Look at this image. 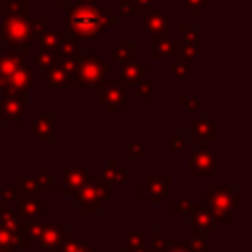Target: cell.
<instances>
[{
  "instance_id": "6da1fadb",
  "label": "cell",
  "mask_w": 252,
  "mask_h": 252,
  "mask_svg": "<svg viewBox=\"0 0 252 252\" xmlns=\"http://www.w3.org/2000/svg\"><path fill=\"white\" fill-rule=\"evenodd\" d=\"M118 24L114 14L100 10L98 6H85L77 4L67 14V30L79 41H93L96 39L108 26Z\"/></svg>"
},
{
  "instance_id": "7a4b0ae2",
  "label": "cell",
  "mask_w": 252,
  "mask_h": 252,
  "mask_svg": "<svg viewBox=\"0 0 252 252\" xmlns=\"http://www.w3.org/2000/svg\"><path fill=\"white\" fill-rule=\"evenodd\" d=\"M108 199V189L106 185L98 179V177H91L85 181V185L75 193V201L77 205L83 209V213L87 215H93V213H98L100 205L106 203Z\"/></svg>"
},
{
  "instance_id": "3957f363",
  "label": "cell",
  "mask_w": 252,
  "mask_h": 252,
  "mask_svg": "<svg viewBox=\"0 0 252 252\" xmlns=\"http://www.w3.org/2000/svg\"><path fill=\"white\" fill-rule=\"evenodd\" d=\"M104 77L106 65L98 59V55H81L75 73V87H98Z\"/></svg>"
},
{
  "instance_id": "277c9868",
  "label": "cell",
  "mask_w": 252,
  "mask_h": 252,
  "mask_svg": "<svg viewBox=\"0 0 252 252\" xmlns=\"http://www.w3.org/2000/svg\"><path fill=\"white\" fill-rule=\"evenodd\" d=\"M207 201H209V211L213 219L230 222L234 219V193L226 187H217L211 185L207 191Z\"/></svg>"
},
{
  "instance_id": "5b68a950",
  "label": "cell",
  "mask_w": 252,
  "mask_h": 252,
  "mask_svg": "<svg viewBox=\"0 0 252 252\" xmlns=\"http://www.w3.org/2000/svg\"><path fill=\"white\" fill-rule=\"evenodd\" d=\"M0 37H4L12 47H28L30 39L33 37L30 18L28 16L4 18V24L0 28Z\"/></svg>"
},
{
  "instance_id": "8992f818",
  "label": "cell",
  "mask_w": 252,
  "mask_h": 252,
  "mask_svg": "<svg viewBox=\"0 0 252 252\" xmlns=\"http://www.w3.org/2000/svg\"><path fill=\"white\" fill-rule=\"evenodd\" d=\"M128 91H126V83L116 77V79H108L100 83V102L108 108L110 114H116L118 108L126 102Z\"/></svg>"
},
{
  "instance_id": "52a82bcc",
  "label": "cell",
  "mask_w": 252,
  "mask_h": 252,
  "mask_svg": "<svg viewBox=\"0 0 252 252\" xmlns=\"http://www.w3.org/2000/svg\"><path fill=\"white\" fill-rule=\"evenodd\" d=\"M69 238H73V234L69 230H65V226L61 222H47V224H43L37 240H39V246L43 252H55Z\"/></svg>"
},
{
  "instance_id": "ba28073f",
  "label": "cell",
  "mask_w": 252,
  "mask_h": 252,
  "mask_svg": "<svg viewBox=\"0 0 252 252\" xmlns=\"http://www.w3.org/2000/svg\"><path fill=\"white\" fill-rule=\"evenodd\" d=\"M33 83H35V73H32L24 65V67H20L18 71H14L6 79L2 91H4V94H26L33 87Z\"/></svg>"
},
{
  "instance_id": "9c48e42d",
  "label": "cell",
  "mask_w": 252,
  "mask_h": 252,
  "mask_svg": "<svg viewBox=\"0 0 252 252\" xmlns=\"http://www.w3.org/2000/svg\"><path fill=\"white\" fill-rule=\"evenodd\" d=\"M26 55H28V47H12L8 53L0 55V89L14 71L26 65Z\"/></svg>"
},
{
  "instance_id": "30bf717a",
  "label": "cell",
  "mask_w": 252,
  "mask_h": 252,
  "mask_svg": "<svg viewBox=\"0 0 252 252\" xmlns=\"http://www.w3.org/2000/svg\"><path fill=\"white\" fill-rule=\"evenodd\" d=\"M191 175L195 177H213L215 175V156L207 152V148H197L191 152Z\"/></svg>"
},
{
  "instance_id": "8fae6325",
  "label": "cell",
  "mask_w": 252,
  "mask_h": 252,
  "mask_svg": "<svg viewBox=\"0 0 252 252\" xmlns=\"http://www.w3.org/2000/svg\"><path fill=\"white\" fill-rule=\"evenodd\" d=\"M189 215H191V234L207 240V232L215 224V219H213L211 211L205 209V207H201V205H193L191 211H189Z\"/></svg>"
},
{
  "instance_id": "7c38bea8",
  "label": "cell",
  "mask_w": 252,
  "mask_h": 252,
  "mask_svg": "<svg viewBox=\"0 0 252 252\" xmlns=\"http://www.w3.org/2000/svg\"><path fill=\"white\" fill-rule=\"evenodd\" d=\"M26 106H28V96H26V94H4L0 120H2L4 124H10V122L18 120V118L24 114Z\"/></svg>"
},
{
  "instance_id": "4fadbf2b",
  "label": "cell",
  "mask_w": 252,
  "mask_h": 252,
  "mask_svg": "<svg viewBox=\"0 0 252 252\" xmlns=\"http://www.w3.org/2000/svg\"><path fill=\"white\" fill-rule=\"evenodd\" d=\"M20 187L28 193V195H43L47 191V187L51 185V175L45 171V169H37L33 175L30 177H20L18 179Z\"/></svg>"
},
{
  "instance_id": "5bb4252c",
  "label": "cell",
  "mask_w": 252,
  "mask_h": 252,
  "mask_svg": "<svg viewBox=\"0 0 252 252\" xmlns=\"http://www.w3.org/2000/svg\"><path fill=\"white\" fill-rule=\"evenodd\" d=\"M28 130L39 140V142H51L55 138V122H53V114L41 112L35 116L33 122H30Z\"/></svg>"
},
{
  "instance_id": "9a60e30c",
  "label": "cell",
  "mask_w": 252,
  "mask_h": 252,
  "mask_svg": "<svg viewBox=\"0 0 252 252\" xmlns=\"http://www.w3.org/2000/svg\"><path fill=\"white\" fill-rule=\"evenodd\" d=\"M98 179H100L104 185H116V187H122V185H126L128 175H126V169H124L122 165H118V159H110L108 165L100 169Z\"/></svg>"
},
{
  "instance_id": "2e32d148",
  "label": "cell",
  "mask_w": 252,
  "mask_h": 252,
  "mask_svg": "<svg viewBox=\"0 0 252 252\" xmlns=\"http://www.w3.org/2000/svg\"><path fill=\"white\" fill-rule=\"evenodd\" d=\"M215 138H217V126H215L209 118H205V116H203V118H197L195 124L191 126V136H189V140L207 146V142H211V140H215Z\"/></svg>"
},
{
  "instance_id": "e0dca14e",
  "label": "cell",
  "mask_w": 252,
  "mask_h": 252,
  "mask_svg": "<svg viewBox=\"0 0 252 252\" xmlns=\"http://www.w3.org/2000/svg\"><path fill=\"white\" fill-rule=\"evenodd\" d=\"M167 26H169V18L161 12V10H148L146 14V22H144V28L148 33L152 35H163L167 32Z\"/></svg>"
},
{
  "instance_id": "ac0fdd59",
  "label": "cell",
  "mask_w": 252,
  "mask_h": 252,
  "mask_svg": "<svg viewBox=\"0 0 252 252\" xmlns=\"http://www.w3.org/2000/svg\"><path fill=\"white\" fill-rule=\"evenodd\" d=\"M171 187V177L169 175H158V177H148L146 179V191L152 195L154 203H161V199L169 193Z\"/></svg>"
},
{
  "instance_id": "d6986e66",
  "label": "cell",
  "mask_w": 252,
  "mask_h": 252,
  "mask_svg": "<svg viewBox=\"0 0 252 252\" xmlns=\"http://www.w3.org/2000/svg\"><path fill=\"white\" fill-rule=\"evenodd\" d=\"M89 179V171L87 169H83V167H69V169H65V187H63V191L67 193V195H75L83 185H85V181Z\"/></svg>"
},
{
  "instance_id": "ffe728a7",
  "label": "cell",
  "mask_w": 252,
  "mask_h": 252,
  "mask_svg": "<svg viewBox=\"0 0 252 252\" xmlns=\"http://www.w3.org/2000/svg\"><path fill=\"white\" fill-rule=\"evenodd\" d=\"M18 203H20V217H22L26 222H33V220L39 217V213L43 211L41 203H39L33 195H22Z\"/></svg>"
},
{
  "instance_id": "44dd1931",
  "label": "cell",
  "mask_w": 252,
  "mask_h": 252,
  "mask_svg": "<svg viewBox=\"0 0 252 252\" xmlns=\"http://www.w3.org/2000/svg\"><path fill=\"white\" fill-rule=\"evenodd\" d=\"M81 51H79V41L69 33L65 32L63 35H59V43H57V49H55V57H79Z\"/></svg>"
},
{
  "instance_id": "7402d4cb",
  "label": "cell",
  "mask_w": 252,
  "mask_h": 252,
  "mask_svg": "<svg viewBox=\"0 0 252 252\" xmlns=\"http://www.w3.org/2000/svg\"><path fill=\"white\" fill-rule=\"evenodd\" d=\"M45 85L51 87V89H61V87H73L71 83V77L57 65L53 63L49 69H47V79H45Z\"/></svg>"
},
{
  "instance_id": "603a6c76",
  "label": "cell",
  "mask_w": 252,
  "mask_h": 252,
  "mask_svg": "<svg viewBox=\"0 0 252 252\" xmlns=\"http://www.w3.org/2000/svg\"><path fill=\"white\" fill-rule=\"evenodd\" d=\"M134 53H136V43L134 41H124V43H118L110 53H108V57H110V61H118L120 65H124V63H130L132 59H134Z\"/></svg>"
},
{
  "instance_id": "cb8c5ba5",
  "label": "cell",
  "mask_w": 252,
  "mask_h": 252,
  "mask_svg": "<svg viewBox=\"0 0 252 252\" xmlns=\"http://www.w3.org/2000/svg\"><path fill=\"white\" fill-rule=\"evenodd\" d=\"M26 246H28V238H22V236H18V234H14V232H10V230L0 226V248L18 252V250H22Z\"/></svg>"
},
{
  "instance_id": "d4e9b609",
  "label": "cell",
  "mask_w": 252,
  "mask_h": 252,
  "mask_svg": "<svg viewBox=\"0 0 252 252\" xmlns=\"http://www.w3.org/2000/svg\"><path fill=\"white\" fill-rule=\"evenodd\" d=\"M144 65L142 63H134V61H130V63H124V65H120V79L124 81V83H140V81H144Z\"/></svg>"
},
{
  "instance_id": "484cf974",
  "label": "cell",
  "mask_w": 252,
  "mask_h": 252,
  "mask_svg": "<svg viewBox=\"0 0 252 252\" xmlns=\"http://www.w3.org/2000/svg\"><path fill=\"white\" fill-rule=\"evenodd\" d=\"M177 43L173 39H169L167 35H156L154 39V59H165L169 55H173Z\"/></svg>"
},
{
  "instance_id": "4316f807",
  "label": "cell",
  "mask_w": 252,
  "mask_h": 252,
  "mask_svg": "<svg viewBox=\"0 0 252 252\" xmlns=\"http://www.w3.org/2000/svg\"><path fill=\"white\" fill-rule=\"evenodd\" d=\"M0 8H2L4 18L26 16L28 14V0H0Z\"/></svg>"
},
{
  "instance_id": "83f0119b",
  "label": "cell",
  "mask_w": 252,
  "mask_h": 252,
  "mask_svg": "<svg viewBox=\"0 0 252 252\" xmlns=\"http://www.w3.org/2000/svg\"><path fill=\"white\" fill-rule=\"evenodd\" d=\"M59 35H61V33H57L53 28H47L45 32H41V33L37 35V41H39L41 51H53V53H55L57 43H59Z\"/></svg>"
},
{
  "instance_id": "f1b7e54d",
  "label": "cell",
  "mask_w": 252,
  "mask_h": 252,
  "mask_svg": "<svg viewBox=\"0 0 252 252\" xmlns=\"http://www.w3.org/2000/svg\"><path fill=\"white\" fill-rule=\"evenodd\" d=\"M55 252H96L87 240H75V238H69L65 240Z\"/></svg>"
},
{
  "instance_id": "f546056e",
  "label": "cell",
  "mask_w": 252,
  "mask_h": 252,
  "mask_svg": "<svg viewBox=\"0 0 252 252\" xmlns=\"http://www.w3.org/2000/svg\"><path fill=\"white\" fill-rule=\"evenodd\" d=\"M126 246L130 252H144L146 250V236L142 230H130L126 234Z\"/></svg>"
},
{
  "instance_id": "4dcf8cb0",
  "label": "cell",
  "mask_w": 252,
  "mask_h": 252,
  "mask_svg": "<svg viewBox=\"0 0 252 252\" xmlns=\"http://www.w3.org/2000/svg\"><path fill=\"white\" fill-rule=\"evenodd\" d=\"M175 51L181 55V61H195L197 57H199V51H197V47L195 45H189V43H177V47H175Z\"/></svg>"
},
{
  "instance_id": "1f68e13d",
  "label": "cell",
  "mask_w": 252,
  "mask_h": 252,
  "mask_svg": "<svg viewBox=\"0 0 252 252\" xmlns=\"http://www.w3.org/2000/svg\"><path fill=\"white\" fill-rule=\"evenodd\" d=\"M152 236H154V248L152 250H144V252H167V248L171 246V242L165 240L163 232L161 230H154Z\"/></svg>"
},
{
  "instance_id": "d6a6232c",
  "label": "cell",
  "mask_w": 252,
  "mask_h": 252,
  "mask_svg": "<svg viewBox=\"0 0 252 252\" xmlns=\"http://www.w3.org/2000/svg\"><path fill=\"white\" fill-rule=\"evenodd\" d=\"M0 197H2V201H4L6 205H10V203L20 201L22 193H20V189H16V185H6V187L0 189Z\"/></svg>"
},
{
  "instance_id": "836d02e7",
  "label": "cell",
  "mask_w": 252,
  "mask_h": 252,
  "mask_svg": "<svg viewBox=\"0 0 252 252\" xmlns=\"http://www.w3.org/2000/svg\"><path fill=\"white\" fill-rule=\"evenodd\" d=\"M126 158H128V159L144 158V144H142V142H136V140L126 142Z\"/></svg>"
},
{
  "instance_id": "e575fe53",
  "label": "cell",
  "mask_w": 252,
  "mask_h": 252,
  "mask_svg": "<svg viewBox=\"0 0 252 252\" xmlns=\"http://www.w3.org/2000/svg\"><path fill=\"white\" fill-rule=\"evenodd\" d=\"M35 63H37V69H49L53 63H55V53L53 51H41L35 55Z\"/></svg>"
},
{
  "instance_id": "d590c367",
  "label": "cell",
  "mask_w": 252,
  "mask_h": 252,
  "mask_svg": "<svg viewBox=\"0 0 252 252\" xmlns=\"http://www.w3.org/2000/svg\"><path fill=\"white\" fill-rule=\"evenodd\" d=\"M179 33H181L183 43H189V45H195V43H197V39H199V30H197V28L181 26V28H179Z\"/></svg>"
},
{
  "instance_id": "8d00e7d4",
  "label": "cell",
  "mask_w": 252,
  "mask_h": 252,
  "mask_svg": "<svg viewBox=\"0 0 252 252\" xmlns=\"http://www.w3.org/2000/svg\"><path fill=\"white\" fill-rule=\"evenodd\" d=\"M189 63H185V61H171V77H175V79H185V77H189Z\"/></svg>"
},
{
  "instance_id": "74e56055",
  "label": "cell",
  "mask_w": 252,
  "mask_h": 252,
  "mask_svg": "<svg viewBox=\"0 0 252 252\" xmlns=\"http://www.w3.org/2000/svg\"><path fill=\"white\" fill-rule=\"evenodd\" d=\"M118 14L138 16V2L136 0H118Z\"/></svg>"
},
{
  "instance_id": "f35d334b",
  "label": "cell",
  "mask_w": 252,
  "mask_h": 252,
  "mask_svg": "<svg viewBox=\"0 0 252 252\" xmlns=\"http://www.w3.org/2000/svg\"><path fill=\"white\" fill-rule=\"evenodd\" d=\"M191 207H193V203L189 201V197L181 195L175 203H171L169 211H171V213H189V211H191Z\"/></svg>"
},
{
  "instance_id": "ab89813d",
  "label": "cell",
  "mask_w": 252,
  "mask_h": 252,
  "mask_svg": "<svg viewBox=\"0 0 252 252\" xmlns=\"http://www.w3.org/2000/svg\"><path fill=\"white\" fill-rule=\"evenodd\" d=\"M185 246L191 250V252H207V240L205 238H199V236H193L189 240H185Z\"/></svg>"
},
{
  "instance_id": "60d3db41",
  "label": "cell",
  "mask_w": 252,
  "mask_h": 252,
  "mask_svg": "<svg viewBox=\"0 0 252 252\" xmlns=\"http://www.w3.org/2000/svg\"><path fill=\"white\" fill-rule=\"evenodd\" d=\"M30 24H32V32H33V35H39L41 32H45V30L49 28L45 16H35V18L30 20Z\"/></svg>"
},
{
  "instance_id": "b9f144b4",
  "label": "cell",
  "mask_w": 252,
  "mask_h": 252,
  "mask_svg": "<svg viewBox=\"0 0 252 252\" xmlns=\"http://www.w3.org/2000/svg\"><path fill=\"white\" fill-rule=\"evenodd\" d=\"M179 104L181 106H185V108H189V110H199V102H197V96H189V94H181L179 96Z\"/></svg>"
},
{
  "instance_id": "7bdbcfd3",
  "label": "cell",
  "mask_w": 252,
  "mask_h": 252,
  "mask_svg": "<svg viewBox=\"0 0 252 252\" xmlns=\"http://www.w3.org/2000/svg\"><path fill=\"white\" fill-rule=\"evenodd\" d=\"M169 142H171V150H185V148H187V142L181 138L179 132H171Z\"/></svg>"
},
{
  "instance_id": "ee69618b",
  "label": "cell",
  "mask_w": 252,
  "mask_h": 252,
  "mask_svg": "<svg viewBox=\"0 0 252 252\" xmlns=\"http://www.w3.org/2000/svg\"><path fill=\"white\" fill-rule=\"evenodd\" d=\"M138 94H140V96H150V94H154V83H152V81H140V83H138Z\"/></svg>"
},
{
  "instance_id": "f6af8a7d",
  "label": "cell",
  "mask_w": 252,
  "mask_h": 252,
  "mask_svg": "<svg viewBox=\"0 0 252 252\" xmlns=\"http://www.w3.org/2000/svg\"><path fill=\"white\" fill-rule=\"evenodd\" d=\"M41 228H43V224H39V222H28V238H39V234H41Z\"/></svg>"
},
{
  "instance_id": "bcb514c9",
  "label": "cell",
  "mask_w": 252,
  "mask_h": 252,
  "mask_svg": "<svg viewBox=\"0 0 252 252\" xmlns=\"http://www.w3.org/2000/svg\"><path fill=\"white\" fill-rule=\"evenodd\" d=\"M183 2H185V6L189 8L191 14H199V8H203V4L207 0H183Z\"/></svg>"
},
{
  "instance_id": "7dc6e473",
  "label": "cell",
  "mask_w": 252,
  "mask_h": 252,
  "mask_svg": "<svg viewBox=\"0 0 252 252\" xmlns=\"http://www.w3.org/2000/svg\"><path fill=\"white\" fill-rule=\"evenodd\" d=\"M167 252H191V250L185 246V240H183V242H177V244L169 246V248H167Z\"/></svg>"
},
{
  "instance_id": "c3c4849f",
  "label": "cell",
  "mask_w": 252,
  "mask_h": 252,
  "mask_svg": "<svg viewBox=\"0 0 252 252\" xmlns=\"http://www.w3.org/2000/svg\"><path fill=\"white\" fill-rule=\"evenodd\" d=\"M77 4H85V6H96V0H75Z\"/></svg>"
},
{
  "instance_id": "681fc988",
  "label": "cell",
  "mask_w": 252,
  "mask_h": 252,
  "mask_svg": "<svg viewBox=\"0 0 252 252\" xmlns=\"http://www.w3.org/2000/svg\"><path fill=\"white\" fill-rule=\"evenodd\" d=\"M75 0H55V4L57 6H69V4H73Z\"/></svg>"
},
{
  "instance_id": "f907efd6",
  "label": "cell",
  "mask_w": 252,
  "mask_h": 252,
  "mask_svg": "<svg viewBox=\"0 0 252 252\" xmlns=\"http://www.w3.org/2000/svg\"><path fill=\"white\" fill-rule=\"evenodd\" d=\"M136 2H138L140 6H152V2H154V0H136Z\"/></svg>"
},
{
  "instance_id": "816d5d0a",
  "label": "cell",
  "mask_w": 252,
  "mask_h": 252,
  "mask_svg": "<svg viewBox=\"0 0 252 252\" xmlns=\"http://www.w3.org/2000/svg\"><path fill=\"white\" fill-rule=\"evenodd\" d=\"M0 252H14V250H4V248H0Z\"/></svg>"
},
{
  "instance_id": "f5cc1de1",
  "label": "cell",
  "mask_w": 252,
  "mask_h": 252,
  "mask_svg": "<svg viewBox=\"0 0 252 252\" xmlns=\"http://www.w3.org/2000/svg\"><path fill=\"white\" fill-rule=\"evenodd\" d=\"M118 252H130V250H118Z\"/></svg>"
},
{
  "instance_id": "db71d44e",
  "label": "cell",
  "mask_w": 252,
  "mask_h": 252,
  "mask_svg": "<svg viewBox=\"0 0 252 252\" xmlns=\"http://www.w3.org/2000/svg\"><path fill=\"white\" fill-rule=\"evenodd\" d=\"M0 49H2V37H0Z\"/></svg>"
}]
</instances>
